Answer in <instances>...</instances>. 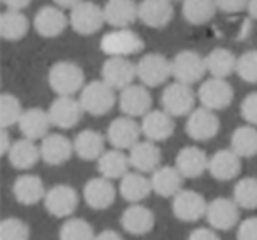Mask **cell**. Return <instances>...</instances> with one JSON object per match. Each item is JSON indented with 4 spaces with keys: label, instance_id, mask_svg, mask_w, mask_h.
<instances>
[{
    "label": "cell",
    "instance_id": "6da1fadb",
    "mask_svg": "<svg viewBox=\"0 0 257 240\" xmlns=\"http://www.w3.org/2000/svg\"><path fill=\"white\" fill-rule=\"evenodd\" d=\"M48 83L57 96H74L81 92L83 83H85V72L74 62L62 60L51 65L48 72Z\"/></svg>",
    "mask_w": 257,
    "mask_h": 240
},
{
    "label": "cell",
    "instance_id": "7a4b0ae2",
    "mask_svg": "<svg viewBox=\"0 0 257 240\" xmlns=\"http://www.w3.org/2000/svg\"><path fill=\"white\" fill-rule=\"evenodd\" d=\"M79 101L86 113L93 115V117H102L113 110L116 96H114L113 87L107 85L104 79H97V82H90L88 85L83 87Z\"/></svg>",
    "mask_w": 257,
    "mask_h": 240
},
{
    "label": "cell",
    "instance_id": "3957f363",
    "mask_svg": "<svg viewBox=\"0 0 257 240\" xmlns=\"http://www.w3.org/2000/svg\"><path fill=\"white\" fill-rule=\"evenodd\" d=\"M69 22H71L74 32L81 34V36H92V34L99 32L106 23L104 8L97 6L92 0H81L78 6L71 9Z\"/></svg>",
    "mask_w": 257,
    "mask_h": 240
},
{
    "label": "cell",
    "instance_id": "277c9868",
    "mask_svg": "<svg viewBox=\"0 0 257 240\" xmlns=\"http://www.w3.org/2000/svg\"><path fill=\"white\" fill-rule=\"evenodd\" d=\"M138 78L148 89L161 87L173 76V62L162 53H147L136 64Z\"/></svg>",
    "mask_w": 257,
    "mask_h": 240
},
{
    "label": "cell",
    "instance_id": "5b68a950",
    "mask_svg": "<svg viewBox=\"0 0 257 240\" xmlns=\"http://www.w3.org/2000/svg\"><path fill=\"white\" fill-rule=\"evenodd\" d=\"M173 78L178 79L187 85H194L208 72L206 67V57L199 55L197 51L183 50L176 53L173 58Z\"/></svg>",
    "mask_w": 257,
    "mask_h": 240
},
{
    "label": "cell",
    "instance_id": "8992f818",
    "mask_svg": "<svg viewBox=\"0 0 257 240\" xmlns=\"http://www.w3.org/2000/svg\"><path fill=\"white\" fill-rule=\"evenodd\" d=\"M145 46L143 39L134 30L116 29L113 32H107L100 39V50L109 57H127L141 51Z\"/></svg>",
    "mask_w": 257,
    "mask_h": 240
},
{
    "label": "cell",
    "instance_id": "52a82bcc",
    "mask_svg": "<svg viewBox=\"0 0 257 240\" xmlns=\"http://www.w3.org/2000/svg\"><path fill=\"white\" fill-rule=\"evenodd\" d=\"M197 99L203 106L210 108V110H225L227 106H231L232 99H234V90L225 78L211 76L199 87Z\"/></svg>",
    "mask_w": 257,
    "mask_h": 240
},
{
    "label": "cell",
    "instance_id": "ba28073f",
    "mask_svg": "<svg viewBox=\"0 0 257 240\" xmlns=\"http://www.w3.org/2000/svg\"><path fill=\"white\" fill-rule=\"evenodd\" d=\"M218 129H220V120L215 115V110H210V108L201 104L199 108L189 113L185 131L192 140L208 141L217 136Z\"/></svg>",
    "mask_w": 257,
    "mask_h": 240
},
{
    "label": "cell",
    "instance_id": "9c48e42d",
    "mask_svg": "<svg viewBox=\"0 0 257 240\" xmlns=\"http://www.w3.org/2000/svg\"><path fill=\"white\" fill-rule=\"evenodd\" d=\"M162 108L173 117H185L194 110L196 104V94L190 85L176 79L175 83L168 85L162 92Z\"/></svg>",
    "mask_w": 257,
    "mask_h": 240
},
{
    "label": "cell",
    "instance_id": "30bf717a",
    "mask_svg": "<svg viewBox=\"0 0 257 240\" xmlns=\"http://www.w3.org/2000/svg\"><path fill=\"white\" fill-rule=\"evenodd\" d=\"M141 134H143L141 124H138L134 117H128V115L114 118L106 131V138L111 147L121 148V150H131L140 141Z\"/></svg>",
    "mask_w": 257,
    "mask_h": 240
},
{
    "label": "cell",
    "instance_id": "8fae6325",
    "mask_svg": "<svg viewBox=\"0 0 257 240\" xmlns=\"http://www.w3.org/2000/svg\"><path fill=\"white\" fill-rule=\"evenodd\" d=\"M173 214L185 222H196L201 217H206L208 201L201 193L190 189H182L173 196Z\"/></svg>",
    "mask_w": 257,
    "mask_h": 240
},
{
    "label": "cell",
    "instance_id": "7c38bea8",
    "mask_svg": "<svg viewBox=\"0 0 257 240\" xmlns=\"http://www.w3.org/2000/svg\"><path fill=\"white\" fill-rule=\"evenodd\" d=\"M44 207L55 217H71L78 208L79 198L72 186L67 184H57L46 191L44 196Z\"/></svg>",
    "mask_w": 257,
    "mask_h": 240
},
{
    "label": "cell",
    "instance_id": "4fadbf2b",
    "mask_svg": "<svg viewBox=\"0 0 257 240\" xmlns=\"http://www.w3.org/2000/svg\"><path fill=\"white\" fill-rule=\"evenodd\" d=\"M239 205L234 201V198H215L208 203L206 221L211 228L217 231H227L232 229L239 222Z\"/></svg>",
    "mask_w": 257,
    "mask_h": 240
},
{
    "label": "cell",
    "instance_id": "5bb4252c",
    "mask_svg": "<svg viewBox=\"0 0 257 240\" xmlns=\"http://www.w3.org/2000/svg\"><path fill=\"white\" fill-rule=\"evenodd\" d=\"M118 104L123 115L128 117H145L148 111L152 110V94L147 85H134L131 83L120 90V97H118Z\"/></svg>",
    "mask_w": 257,
    "mask_h": 240
},
{
    "label": "cell",
    "instance_id": "9a60e30c",
    "mask_svg": "<svg viewBox=\"0 0 257 240\" xmlns=\"http://www.w3.org/2000/svg\"><path fill=\"white\" fill-rule=\"evenodd\" d=\"M100 76L114 90H123L138 78V67L128 62L127 57H109L102 64Z\"/></svg>",
    "mask_w": 257,
    "mask_h": 240
},
{
    "label": "cell",
    "instance_id": "2e32d148",
    "mask_svg": "<svg viewBox=\"0 0 257 240\" xmlns=\"http://www.w3.org/2000/svg\"><path fill=\"white\" fill-rule=\"evenodd\" d=\"M83 111L85 110H83L79 99H74L72 96H58L51 103L48 113H50L51 122H53L55 127H58V129H71V127H74L81 120Z\"/></svg>",
    "mask_w": 257,
    "mask_h": 240
},
{
    "label": "cell",
    "instance_id": "e0dca14e",
    "mask_svg": "<svg viewBox=\"0 0 257 240\" xmlns=\"http://www.w3.org/2000/svg\"><path fill=\"white\" fill-rule=\"evenodd\" d=\"M141 129L147 140L157 143V141H166L173 136L176 124L173 120V115L162 108V110H150L145 117H141Z\"/></svg>",
    "mask_w": 257,
    "mask_h": 240
},
{
    "label": "cell",
    "instance_id": "ac0fdd59",
    "mask_svg": "<svg viewBox=\"0 0 257 240\" xmlns=\"http://www.w3.org/2000/svg\"><path fill=\"white\" fill-rule=\"evenodd\" d=\"M83 198H85V203L93 210H106L113 205L114 198H116V189H114L111 179L100 175L90 179L85 184Z\"/></svg>",
    "mask_w": 257,
    "mask_h": 240
},
{
    "label": "cell",
    "instance_id": "d6986e66",
    "mask_svg": "<svg viewBox=\"0 0 257 240\" xmlns=\"http://www.w3.org/2000/svg\"><path fill=\"white\" fill-rule=\"evenodd\" d=\"M69 18L65 16V13L62 11V8L55 6H44L36 13L34 18V29L39 36L43 37H58L69 25Z\"/></svg>",
    "mask_w": 257,
    "mask_h": 240
},
{
    "label": "cell",
    "instance_id": "ffe728a7",
    "mask_svg": "<svg viewBox=\"0 0 257 240\" xmlns=\"http://www.w3.org/2000/svg\"><path fill=\"white\" fill-rule=\"evenodd\" d=\"M104 16L106 23L113 29H127L140 20V4L134 0H107Z\"/></svg>",
    "mask_w": 257,
    "mask_h": 240
},
{
    "label": "cell",
    "instance_id": "44dd1931",
    "mask_svg": "<svg viewBox=\"0 0 257 240\" xmlns=\"http://www.w3.org/2000/svg\"><path fill=\"white\" fill-rule=\"evenodd\" d=\"M74 154V141L64 134H48L41 143V159L50 166H60Z\"/></svg>",
    "mask_w": 257,
    "mask_h": 240
},
{
    "label": "cell",
    "instance_id": "7402d4cb",
    "mask_svg": "<svg viewBox=\"0 0 257 240\" xmlns=\"http://www.w3.org/2000/svg\"><path fill=\"white\" fill-rule=\"evenodd\" d=\"M175 9L171 0H141L140 20L150 29H164L173 20Z\"/></svg>",
    "mask_w": 257,
    "mask_h": 240
},
{
    "label": "cell",
    "instance_id": "603a6c76",
    "mask_svg": "<svg viewBox=\"0 0 257 240\" xmlns=\"http://www.w3.org/2000/svg\"><path fill=\"white\" fill-rule=\"evenodd\" d=\"M121 228L131 235H147L155 224V215L148 207L141 203H131L121 214Z\"/></svg>",
    "mask_w": 257,
    "mask_h": 240
},
{
    "label": "cell",
    "instance_id": "cb8c5ba5",
    "mask_svg": "<svg viewBox=\"0 0 257 240\" xmlns=\"http://www.w3.org/2000/svg\"><path fill=\"white\" fill-rule=\"evenodd\" d=\"M241 159L232 148H224V150L215 152L210 157V175L217 180H232L241 173Z\"/></svg>",
    "mask_w": 257,
    "mask_h": 240
},
{
    "label": "cell",
    "instance_id": "d4e9b609",
    "mask_svg": "<svg viewBox=\"0 0 257 240\" xmlns=\"http://www.w3.org/2000/svg\"><path fill=\"white\" fill-rule=\"evenodd\" d=\"M176 168L182 172L185 179H197L204 175L210 168V157L206 152L197 147H185L176 154Z\"/></svg>",
    "mask_w": 257,
    "mask_h": 240
},
{
    "label": "cell",
    "instance_id": "484cf974",
    "mask_svg": "<svg viewBox=\"0 0 257 240\" xmlns=\"http://www.w3.org/2000/svg\"><path fill=\"white\" fill-rule=\"evenodd\" d=\"M51 126H53V122H51L50 113L41 110V108H29V110H25L18 122L22 134L30 138V140H43L44 136H48Z\"/></svg>",
    "mask_w": 257,
    "mask_h": 240
},
{
    "label": "cell",
    "instance_id": "4316f807",
    "mask_svg": "<svg viewBox=\"0 0 257 240\" xmlns=\"http://www.w3.org/2000/svg\"><path fill=\"white\" fill-rule=\"evenodd\" d=\"M128 157H131V165L141 173H152L161 166L162 161V152L161 148L155 145V141H138L131 150H128Z\"/></svg>",
    "mask_w": 257,
    "mask_h": 240
},
{
    "label": "cell",
    "instance_id": "83f0119b",
    "mask_svg": "<svg viewBox=\"0 0 257 240\" xmlns=\"http://www.w3.org/2000/svg\"><path fill=\"white\" fill-rule=\"evenodd\" d=\"M183 179L185 177L176 166H159L150 177L154 193L162 198H173L176 193H180Z\"/></svg>",
    "mask_w": 257,
    "mask_h": 240
},
{
    "label": "cell",
    "instance_id": "f1b7e54d",
    "mask_svg": "<svg viewBox=\"0 0 257 240\" xmlns=\"http://www.w3.org/2000/svg\"><path fill=\"white\" fill-rule=\"evenodd\" d=\"M13 196L22 205H37L46 196L43 179L37 175H20L13 184Z\"/></svg>",
    "mask_w": 257,
    "mask_h": 240
},
{
    "label": "cell",
    "instance_id": "f546056e",
    "mask_svg": "<svg viewBox=\"0 0 257 240\" xmlns=\"http://www.w3.org/2000/svg\"><path fill=\"white\" fill-rule=\"evenodd\" d=\"M120 191L121 198H123L127 203H141L143 200H147L150 196V193L154 191L152 187V180L147 179L141 172L123 175L120 179Z\"/></svg>",
    "mask_w": 257,
    "mask_h": 240
},
{
    "label": "cell",
    "instance_id": "4dcf8cb0",
    "mask_svg": "<svg viewBox=\"0 0 257 240\" xmlns=\"http://www.w3.org/2000/svg\"><path fill=\"white\" fill-rule=\"evenodd\" d=\"M131 157L128 154H125L121 148L113 147L111 150H104V154L97 159V170L102 177L114 180V179H121L123 175L128 173L131 168Z\"/></svg>",
    "mask_w": 257,
    "mask_h": 240
},
{
    "label": "cell",
    "instance_id": "1f68e13d",
    "mask_svg": "<svg viewBox=\"0 0 257 240\" xmlns=\"http://www.w3.org/2000/svg\"><path fill=\"white\" fill-rule=\"evenodd\" d=\"M34 141L36 140L25 136L13 143L11 150L8 152V159L13 168L23 172V170H30L37 165V161L41 159V147H37Z\"/></svg>",
    "mask_w": 257,
    "mask_h": 240
},
{
    "label": "cell",
    "instance_id": "d6a6232c",
    "mask_svg": "<svg viewBox=\"0 0 257 240\" xmlns=\"http://www.w3.org/2000/svg\"><path fill=\"white\" fill-rule=\"evenodd\" d=\"M74 154L83 161H97L104 154V136L93 129L78 133L74 138Z\"/></svg>",
    "mask_w": 257,
    "mask_h": 240
},
{
    "label": "cell",
    "instance_id": "836d02e7",
    "mask_svg": "<svg viewBox=\"0 0 257 240\" xmlns=\"http://www.w3.org/2000/svg\"><path fill=\"white\" fill-rule=\"evenodd\" d=\"M206 67L215 78H227L238 69V57L231 50L215 48L206 55Z\"/></svg>",
    "mask_w": 257,
    "mask_h": 240
},
{
    "label": "cell",
    "instance_id": "e575fe53",
    "mask_svg": "<svg viewBox=\"0 0 257 240\" xmlns=\"http://www.w3.org/2000/svg\"><path fill=\"white\" fill-rule=\"evenodd\" d=\"M29 32V20L20 9H8L0 16V34L6 41H20Z\"/></svg>",
    "mask_w": 257,
    "mask_h": 240
},
{
    "label": "cell",
    "instance_id": "d590c367",
    "mask_svg": "<svg viewBox=\"0 0 257 240\" xmlns=\"http://www.w3.org/2000/svg\"><path fill=\"white\" fill-rule=\"evenodd\" d=\"M217 9L215 0H183L182 15L190 25H204L213 18Z\"/></svg>",
    "mask_w": 257,
    "mask_h": 240
},
{
    "label": "cell",
    "instance_id": "8d00e7d4",
    "mask_svg": "<svg viewBox=\"0 0 257 240\" xmlns=\"http://www.w3.org/2000/svg\"><path fill=\"white\" fill-rule=\"evenodd\" d=\"M231 148L243 159L257 155V127L252 124L236 127L231 136Z\"/></svg>",
    "mask_w": 257,
    "mask_h": 240
},
{
    "label": "cell",
    "instance_id": "74e56055",
    "mask_svg": "<svg viewBox=\"0 0 257 240\" xmlns=\"http://www.w3.org/2000/svg\"><path fill=\"white\" fill-rule=\"evenodd\" d=\"M234 201L245 210L257 208V179L255 177H245L239 179L232 191Z\"/></svg>",
    "mask_w": 257,
    "mask_h": 240
},
{
    "label": "cell",
    "instance_id": "f35d334b",
    "mask_svg": "<svg viewBox=\"0 0 257 240\" xmlns=\"http://www.w3.org/2000/svg\"><path fill=\"white\" fill-rule=\"evenodd\" d=\"M62 240H92L97 238L95 229L88 221L79 217H71L62 224L60 233H58Z\"/></svg>",
    "mask_w": 257,
    "mask_h": 240
},
{
    "label": "cell",
    "instance_id": "ab89813d",
    "mask_svg": "<svg viewBox=\"0 0 257 240\" xmlns=\"http://www.w3.org/2000/svg\"><path fill=\"white\" fill-rule=\"evenodd\" d=\"M23 113L22 103L16 96L4 92L0 96V127H11L20 122Z\"/></svg>",
    "mask_w": 257,
    "mask_h": 240
},
{
    "label": "cell",
    "instance_id": "60d3db41",
    "mask_svg": "<svg viewBox=\"0 0 257 240\" xmlns=\"http://www.w3.org/2000/svg\"><path fill=\"white\" fill-rule=\"evenodd\" d=\"M30 236V226L18 217H6L0 222L2 240H27Z\"/></svg>",
    "mask_w": 257,
    "mask_h": 240
},
{
    "label": "cell",
    "instance_id": "b9f144b4",
    "mask_svg": "<svg viewBox=\"0 0 257 240\" xmlns=\"http://www.w3.org/2000/svg\"><path fill=\"white\" fill-rule=\"evenodd\" d=\"M236 72L243 82L257 83V50H250L239 55Z\"/></svg>",
    "mask_w": 257,
    "mask_h": 240
},
{
    "label": "cell",
    "instance_id": "7bdbcfd3",
    "mask_svg": "<svg viewBox=\"0 0 257 240\" xmlns=\"http://www.w3.org/2000/svg\"><path fill=\"white\" fill-rule=\"evenodd\" d=\"M239 113H241L243 120L252 126H257V92H252L241 101L239 106Z\"/></svg>",
    "mask_w": 257,
    "mask_h": 240
},
{
    "label": "cell",
    "instance_id": "ee69618b",
    "mask_svg": "<svg viewBox=\"0 0 257 240\" xmlns=\"http://www.w3.org/2000/svg\"><path fill=\"white\" fill-rule=\"evenodd\" d=\"M236 238L238 240H257V217L243 219L238 226Z\"/></svg>",
    "mask_w": 257,
    "mask_h": 240
},
{
    "label": "cell",
    "instance_id": "f6af8a7d",
    "mask_svg": "<svg viewBox=\"0 0 257 240\" xmlns=\"http://www.w3.org/2000/svg\"><path fill=\"white\" fill-rule=\"evenodd\" d=\"M218 11L227 13V15H236L248 8V0H215Z\"/></svg>",
    "mask_w": 257,
    "mask_h": 240
},
{
    "label": "cell",
    "instance_id": "bcb514c9",
    "mask_svg": "<svg viewBox=\"0 0 257 240\" xmlns=\"http://www.w3.org/2000/svg\"><path fill=\"white\" fill-rule=\"evenodd\" d=\"M217 229L215 228H197L192 229V233L189 235L190 240H218Z\"/></svg>",
    "mask_w": 257,
    "mask_h": 240
},
{
    "label": "cell",
    "instance_id": "7dc6e473",
    "mask_svg": "<svg viewBox=\"0 0 257 240\" xmlns=\"http://www.w3.org/2000/svg\"><path fill=\"white\" fill-rule=\"evenodd\" d=\"M13 143H15V141L11 140V134H9L8 127H2V131H0V154L8 155V152L11 150Z\"/></svg>",
    "mask_w": 257,
    "mask_h": 240
},
{
    "label": "cell",
    "instance_id": "c3c4849f",
    "mask_svg": "<svg viewBox=\"0 0 257 240\" xmlns=\"http://www.w3.org/2000/svg\"><path fill=\"white\" fill-rule=\"evenodd\" d=\"M2 2L8 6V9H20V11H22V9H25L32 0H2Z\"/></svg>",
    "mask_w": 257,
    "mask_h": 240
},
{
    "label": "cell",
    "instance_id": "681fc988",
    "mask_svg": "<svg viewBox=\"0 0 257 240\" xmlns=\"http://www.w3.org/2000/svg\"><path fill=\"white\" fill-rule=\"evenodd\" d=\"M97 238L99 240H121V235H118L114 229H104V231H100L99 235H97Z\"/></svg>",
    "mask_w": 257,
    "mask_h": 240
},
{
    "label": "cell",
    "instance_id": "f907efd6",
    "mask_svg": "<svg viewBox=\"0 0 257 240\" xmlns=\"http://www.w3.org/2000/svg\"><path fill=\"white\" fill-rule=\"evenodd\" d=\"M81 0H53V4H57L62 9H72L74 6H78Z\"/></svg>",
    "mask_w": 257,
    "mask_h": 240
},
{
    "label": "cell",
    "instance_id": "816d5d0a",
    "mask_svg": "<svg viewBox=\"0 0 257 240\" xmlns=\"http://www.w3.org/2000/svg\"><path fill=\"white\" fill-rule=\"evenodd\" d=\"M248 15L252 16L253 20H257V0H248V8H246Z\"/></svg>",
    "mask_w": 257,
    "mask_h": 240
},
{
    "label": "cell",
    "instance_id": "f5cc1de1",
    "mask_svg": "<svg viewBox=\"0 0 257 240\" xmlns=\"http://www.w3.org/2000/svg\"><path fill=\"white\" fill-rule=\"evenodd\" d=\"M171 2H176V0H171Z\"/></svg>",
    "mask_w": 257,
    "mask_h": 240
}]
</instances>
